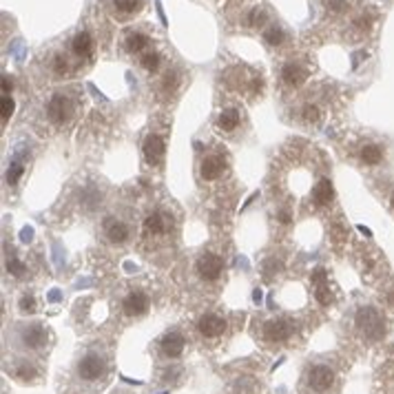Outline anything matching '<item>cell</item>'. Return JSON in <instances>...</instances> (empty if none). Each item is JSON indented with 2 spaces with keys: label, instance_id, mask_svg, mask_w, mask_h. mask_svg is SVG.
Segmentation results:
<instances>
[{
  "label": "cell",
  "instance_id": "26",
  "mask_svg": "<svg viewBox=\"0 0 394 394\" xmlns=\"http://www.w3.org/2000/svg\"><path fill=\"white\" fill-rule=\"evenodd\" d=\"M180 85V76H178V71H167L162 78V91L164 93H173L175 89H178Z\"/></svg>",
  "mask_w": 394,
  "mask_h": 394
},
{
  "label": "cell",
  "instance_id": "1",
  "mask_svg": "<svg viewBox=\"0 0 394 394\" xmlns=\"http://www.w3.org/2000/svg\"><path fill=\"white\" fill-rule=\"evenodd\" d=\"M357 326L361 330V335L366 339L377 341L386 335V324H383V317L379 315V310L375 308H361L357 313Z\"/></svg>",
  "mask_w": 394,
  "mask_h": 394
},
{
  "label": "cell",
  "instance_id": "24",
  "mask_svg": "<svg viewBox=\"0 0 394 394\" xmlns=\"http://www.w3.org/2000/svg\"><path fill=\"white\" fill-rule=\"evenodd\" d=\"M162 65V56L155 54V51H151V54H144L142 56V67L149 71V74H155V71L160 69Z\"/></svg>",
  "mask_w": 394,
  "mask_h": 394
},
{
  "label": "cell",
  "instance_id": "37",
  "mask_svg": "<svg viewBox=\"0 0 394 394\" xmlns=\"http://www.w3.org/2000/svg\"><path fill=\"white\" fill-rule=\"evenodd\" d=\"M0 85H3V96H9V93H12V89H14V82H12V78H9L7 74L0 78Z\"/></svg>",
  "mask_w": 394,
  "mask_h": 394
},
{
  "label": "cell",
  "instance_id": "6",
  "mask_svg": "<svg viewBox=\"0 0 394 394\" xmlns=\"http://www.w3.org/2000/svg\"><path fill=\"white\" fill-rule=\"evenodd\" d=\"M333 383H335L333 368H328L324 364L310 368V372H308V386L313 388L315 392H328L330 388H333Z\"/></svg>",
  "mask_w": 394,
  "mask_h": 394
},
{
  "label": "cell",
  "instance_id": "30",
  "mask_svg": "<svg viewBox=\"0 0 394 394\" xmlns=\"http://www.w3.org/2000/svg\"><path fill=\"white\" fill-rule=\"evenodd\" d=\"M23 171H25V167L20 162H14L12 167H9V171H7V184H16L18 180H20V175H23Z\"/></svg>",
  "mask_w": 394,
  "mask_h": 394
},
{
  "label": "cell",
  "instance_id": "21",
  "mask_svg": "<svg viewBox=\"0 0 394 394\" xmlns=\"http://www.w3.org/2000/svg\"><path fill=\"white\" fill-rule=\"evenodd\" d=\"M264 40L271 47H282L284 43H286V31L282 29V27H268L266 29V34H264Z\"/></svg>",
  "mask_w": 394,
  "mask_h": 394
},
{
  "label": "cell",
  "instance_id": "5",
  "mask_svg": "<svg viewBox=\"0 0 394 394\" xmlns=\"http://www.w3.org/2000/svg\"><path fill=\"white\" fill-rule=\"evenodd\" d=\"M171 228H173V217L164 211H155L144 220V235L149 237H162L167 235Z\"/></svg>",
  "mask_w": 394,
  "mask_h": 394
},
{
  "label": "cell",
  "instance_id": "39",
  "mask_svg": "<svg viewBox=\"0 0 394 394\" xmlns=\"http://www.w3.org/2000/svg\"><path fill=\"white\" fill-rule=\"evenodd\" d=\"M390 206L394 209V191H392V195H390Z\"/></svg>",
  "mask_w": 394,
  "mask_h": 394
},
{
  "label": "cell",
  "instance_id": "29",
  "mask_svg": "<svg viewBox=\"0 0 394 394\" xmlns=\"http://www.w3.org/2000/svg\"><path fill=\"white\" fill-rule=\"evenodd\" d=\"M7 271L12 273L14 277H23L25 275V264L20 262V259H16V257H12V259H7Z\"/></svg>",
  "mask_w": 394,
  "mask_h": 394
},
{
  "label": "cell",
  "instance_id": "4",
  "mask_svg": "<svg viewBox=\"0 0 394 394\" xmlns=\"http://www.w3.org/2000/svg\"><path fill=\"white\" fill-rule=\"evenodd\" d=\"M224 271V262L220 255L215 253H204L197 259V275H200L204 282H217L222 277Z\"/></svg>",
  "mask_w": 394,
  "mask_h": 394
},
{
  "label": "cell",
  "instance_id": "35",
  "mask_svg": "<svg viewBox=\"0 0 394 394\" xmlns=\"http://www.w3.org/2000/svg\"><path fill=\"white\" fill-rule=\"evenodd\" d=\"M370 27H372V18L370 16H359L355 20V29L357 31H368Z\"/></svg>",
  "mask_w": 394,
  "mask_h": 394
},
{
  "label": "cell",
  "instance_id": "22",
  "mask_svg": "<svg viewBox=\"0 0 394 394\" xmlns=\"http://www.w3.org/2000/svg\"><path fill=\"white\" fill-rule=\"evenodd\" d=\"M113 7H116L120 14L131 16V14H138L142 9V0H113Z\"/></svg>",
  "mask_w": 394,
  "mask_h": 394
},
{
  "label": "cell",
  "instance_id": "19",
  "mask_svg": "<svg viewBox=\"0 0 394 394\" xmlns=\"http://www.w3.org/2000/svg\"><path fill=\"white\" fill-rule=\"evenodd\" d=\"M124 47H127L129 54H142L149 47V38L140 31H129L127 38H124Z\"/></svg>",
  "mask_w": 394,
  "mask_h": 394
},
{
  "label": "cell",
  "instance_id": "28",
  "mask_svg": "<svg viewBox=\"0 0 394 394\" xmlns=\"http://www.w3.org/2000/svg\"><path fill=\"white\" fill-rule=\"evenodd\" d=\"M302 120H304L306 124H319V120H321V111H319V107H315V105L304 107V111H302Z\"/></svg>",
  "mask_w": 394,
  "mask_h": 394
},
{
  "label": "cell",
  "instance_id": "16",
  "mask_svg": "<svg viewBox=\"0 0 394 394\" xmlns=\"http://www.w3.org/2000/svg\"><path fill=\"white\" fill-rule=\"evenodd\" d=\"M313 200L317 206H330L335 200V189H333V182H330L328 178L319 180L315 191H313Z\"/></svg>",
  "mask_w": 394,
  "mask_h": 394
},
{
  "label": "cell",
  "instance_id": "17",
  "mask_svg": "<svg viewBox=\"0 0 394 394\" xmlns=\"http://www.w3.org/2000/svg\"><path fill=\"white\" fill-rule=\"evenodd\" d=\"M359 158L366 167H377V164H381L383 158H386V149H383L381 144H366V147H361Z\"/></svg>",
  "mask_w": 394,
  "mask_h": 394
},
{
  "label": "cell",
  "instance_id": "20",
  "mask_svg": "<svg viewBox=\"0 0 394 394\" xmlns=\"http://www.w3.org/2000/svg\"><path fill=\"white\" fill-rule=\"evenodd\" d=\"M217 127H220L222 131H226V133L235 131L237 127H240V111H235V109L222 111L220 118H217Z\"/></svg>",
  "mask_w": 394,
  "mask_h": 394
},
{
  "label": "cell",
  "instance_id": "18",
  "mask_svg": "<svg viewBox=\"0 0 394 394\" xmlns=\"http://www.w3.org/2000/svg\"><path fill=\"white\" fill-rule=\"evenodd\" d=\"M71 51H74L78 58H89L93 54V40L87 31H80V34L74 36V40H71Z\"/></svg>",
  "mask_w": 394,
  "mask_h": 394
},
{
  "label": "cell",
  "instance_id": "33",
  "mask_svg": "<svg viewBox=\"0 0 394 394\" xmlns=\"http://www.w3.org/2000/svg\"><path fill=\"white\" fill-rule=\"evenodd\" d=\"M348 3H350V0H326V7H328V12L341 14V12H346V9H348Z\"/></svg>",
  "mask_w": 394,
  "mask_h": 394
},
{
  "label": "cell",
  "instance_id": "31",
  "mask_svg": "<svg viewBox=\"0 0 394 394\" xmlns=\"http://www.w3.org/2000/svg\"><path fill=\"white\" fill-rule=\"evenodd\" d=\"M20 313H25V315H31V313H36V299L31 297V295H23L20 297Z\"/></svg>",
  "mask_w": 394,
  "mask_h": 394
},
{
  "label": "cell",
  "instance_id": "14",
  "mask_svg": "<svg viewBox=\"0 0 394 394\" xmlns=\"http://www.w3.org/2000/svg\"><path fill=\"white\" fill-rule=\"evenodd\" d=\"M105 235L111 244H124L129 240L131 228L129 224H124L122 220H107L105 222Z\"/></svg>",
  "mask_w": 394,
  "mask_h": 394
},
{
  "label": "cell",
  "instance_id": "11",
  "mask_svg": "<svg viewBox=\"0 0 394 394\" xmlns=\"http://www.w3.org/2000/svg\"><path fill=\"white\" fill-rule=\"evenodd\" d=\"M124 315L127 317H142L149 310V297L142 290H133L127 297H124Z\"/></svg>",
  "mask_w": 394,
  "mask_h": 394
},
{
  "label": "cell",
  "instance_id": "7",
  "mask_svg": "<svg viewBox=\"0 0 394 394\" xmlns=\"http://www.w3.org/2000/svg\"><path fill=\"white\" fill-rule=\"evenodd\" d=\"M142 151L151 167H160L164 162V155H167V144H164V140L158 136V133H151V136H147V140H144Z\"/></svg>",
  "mask_w": 394,
  "mask_h": 394
},
{
  "label": "cell",
  "instance_id": "36",
  "mask_svg": "<svg viewBox=\"0 0 394 394\" xmlns=\"http://www.w3.org/2000/svg\"><path fill=\"white\" fill-rule=\"evenodd\" d=\"M326 279H328V273L324 271V268H317V271L313 273V282L317 284V288H319V286H326V284H324Z\"/></svg>",
  "mask_w": 394,
  "mask_h": 394
},
{
  "label": "cell",
  "instance_id": "8",
  "mask_svg": "<svg viewBox=\"0 0 394 394\" xmlns=\"http://www.w3.org/2000/svg\"><path fill=\"white\" fill-rule=\"evenodd\" d=\"M197 330H200V335L204 339H217L226 333V319L209 313V315L200 317V321H197Z\"/></svg>",
  "mask_w": 394,
  "mask_h": 394
},
{
  "label": "cell",
  "instance_id": "38",
  "mask_svg": "<svg viewBox=\"0 0 394 394\" xmlns=\"http://www.w3.org/2000/svg\"><path fill=\"white\" fill-rule=\"evenodd\" d=\"M277 220L282 222V224H290V222H293V217H290V213H288V211H279Z\"/></svg>",
  "mask_w": 394,
  "mask_h": 394
},
{
  "label": "cell",
  "instance_id": "32",
  "mask_svg": "<svg viewBox=\"0 0 394 394\" xmlns=\"http://www.w3.org/2000/svg\"><path fill=\"white\" fill-rule=\"evenodd\" d=\"M315 297H317V302L321 306H330V304H333V293L328 290V286H319L315 290Z\"/></svg>",
  "mask_w": 394,
  "mask_h": 394
},
{
  "label": "cell",
  "instance_id": "34",
  "mask_svg": "<svg viewBox=\"0 0 394 394\" xmlns=\"http://www.w3.org/2000/svg\"><path fill=\"white\" fill-rule=\"evenodd\" d=\"M16 377H18V379H23V381H31V379L36 377V370L31 368V366H27V364H23V366H20V368L16 370Z\"/></svg>",
  "mask_w": 394,
  "mask_h": 394
},
{
  "label": "cell",
  "instance_id": "10",
  "mask_svg": "<svg viewBox=\"0 0 394 394\" xmlns=\"http://www.w3.org/2000/svg\"><path fill=\"white\" fill-rule=\"evenodd\" d=\"M18 339H20V344H23L27 350H38V348L45 346L47 330L40 324H29V326H25L23 330H20Z\"/></svg>",
  "mask_w": 394,
  "mask_h": 394
},
{
  "label": "cell",
  "instance_id": "12",
  "mask_svg": "<svg viewBox=\"0 0 394 394\" xmlns=\"http://www.w3.org/2000/svg\"><path fill=\"white\" fill-rule=\"evenodd\" d=\"M224 169H226V160L222 158V155L211 153V155H206V158L202 160V164H200V175H202V180L211 182V180L220 178V175L224 173Z\"/></svg>",
  "mask_w": 394,
  "mask_h": 394
},
{
  "label": "cell",
  "instance_id": "13",
  "mask_svg": "<svg viewBox=\"0 0 394 394\" xmlns=\"http://www.w3.org/2000/svg\"><path fill=\"white\" fill-rule=\"evenodd\" d=\"M184 346H186V339L180 333H175V330H173V333H169V335H164L162 344H160L162 355L169 357V359H178L184 352Z\"/></svg>",
  "mask_w": 394,
  "mask_h": 394
},
{
  "label": "cell",
  "instance_id": "27",
  "mask_svg": "<svg viewBox=\"0 0 394 394\" xmlns=\"http://www.w3.org/2000/svg\"><path fill=\"white\" fill-rule=\"evenodd\" d=\"M14 109H16V105H14V98L12 96H3V98H0V116H3V122H7L9 118L14 116Z\"/></svg>",
  "mask_w": 394,
  "mask_h": 394
},
{
  "label": "cell",
  "instance_id": "2",
  "mask_svg": "<svg viewBox=\"0 0 394 394\" xmlns=\"http://www.w3.org/2000/svg\"><path fill=\"white\" fill-rule=\"evenodd\" d=\"M105 372H107V361L100 355H96V352H89V355H85L78 361V375L85 381H98L105 377Z\"/></svg>",
  "mask_w": 394,
  "mask_h": 394
},
{
  "label": "cell",
  "instance_id": "23",
  "mask_svg": "<svg viewBox=\"0 0 394 394\" xmlns=\"http://www.w3.org/2000/svg\"><path fill=\"white\" fill-rule=\"evenodd\" d=\"M279 273H282V262H279V259H266V262L262 264V275H264V279H268V282H271V279H275Z\"/></svg>",
  "mask_w": 394,
  "mask_h": 394
},
{
  "label": "cell",
  "instance_id": "15",
  "mask_svg": "<svg viewBox=\"0 0 394 394\" xmlns=\"http://www.w3.org/2000/svg\"><path fill=\"white\" fill-rule=\"evenodd\" d=\"M282 80L288 87H299L306 80V69L299 62H286L282 69Z\"/></svg>",
  "mask_w": 394,
  "mask_h": 394
},
{
  "label": "cell",
  "instance_id": "25",
  "mask_svg": "<svg viewBox=\"0 0 394 394\" xmlns=\"http://www.w3.org/2000/svg\"><path fill=\"white\" fill-rule=\"evenodd\" d=\"M51 71H54L56 76H67V71H69V60H67V56L56 54L54 58H51Z\"/></svg>",
  "mask_w": 394,
  "mask_h": 394
},
{
  "label": "cell",
  "instance_id": "3",
  "mask_svg": "<svg viewBox=\"0 0 394 394\" xmlns=\"http://www.w3.org/2000/svg\"><path fill=\"white\" fill-rule=\"evenodd\" d=\"M74 113V102L65 93H56L47 105V118L54 124H65Z\"/></svg>",
  "mask_w": 394,
  "mask_h": 394
},
{
  "label": "cell",
  "instance_id": "9",
  "mask_svg": "<svg viewBox=\"0 0 394 394\" xmlns=\"http://www.w3.org/2000/svg\"><path fill=\"white\" fill-rule=\"evenodd\" d=\"M293 335V324L288 319H273L266 321L264 326V339L271 344H284V341Z\"/></svg>",
  "mask_w": 394,
  "mask_h": 394
}]
</instances>
